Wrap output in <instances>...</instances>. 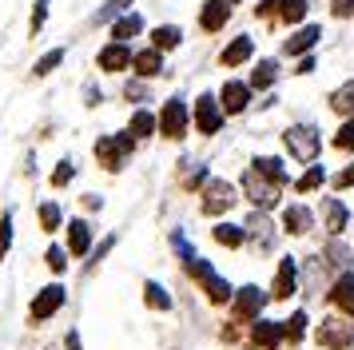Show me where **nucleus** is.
<instances>
[{"instance_id": "42", "label": "nucleus", "mask_w": 354, "mask_h": 350, "mask_svg": "<svg viewBox=\"0 0 354 350\" xmlns=\"http://www.w3.org/2000/svg\"><path fill=\"white\" fill-rule=\"evenodd\" d=\"M335 147H342V151H351V147H354V120H346V124L338 127V136H335Z\"/></svg>"}, {"instance_id": "32", "label": "nucleus", "mask_w": 354, "mask_h": 350, "mask_svg": "<svg viewBox=\"0 0 354 350\" xmlns=\"http://www.w3.org/2000/svg\"><path fill=\"white\" fill-rule=\"evenodd\" d=\"M330 108L338 111V116H346V120H354V80L351 84H342L335 95H330Z\"/></svg>"}, {"instance_id": "8", "label": "nucleus", "mask_w": 354, "mask_h": 350, "mask_svg": "<svg viewBox=\"0 0 354 350\" xmlns=\"http://www.w3.org/2000/svg\"><path fill=\"white\" fill-rule=\"evenodd\" d=\"M315 338H319V347H326V350H346L354 342V322H346V318H322Z\"/></svg>"}, {"instance_id": "5", "label": "nucleus", "mask_w": 354, "mask_h": 350, "mask_svg": "<svg viewBox=\"0 0 354 350\" xmlns=\"http://www.w3.org/2000/svg\"><path fill=\"white\" fill-rule=\"evenodd\" d=\"M64 235H68L64 251L72 255V259H88V255H92V247H96V227L84 219V215H76V219L64 223Z\"/></svg>"}, {"instance_id": "25", "label": "nucleus", "mask_w": 354, "mask_h": 350, "mask_svg": "<svg viewBox=\"0 0 354 350\" xmlns=\"http://www.w3.org/2000/svg\"><path fill=\"white\" fill-rule=\"evenodd\" d=\"M330 302H335L342 315L354 318V275H342L335 283V291H330Z\"/></svg>"}, {"instance_id": "40", "label": "nucleus", "mask_w": 354, "mask_h": 350, "mask_svg": "<svg viewBox=\"0 0 354 350\" xmlns=\"http://www.w3.org/2000/svg\"><path fill=\"white\" fill-rule=\"evenodd\" d=\"M48 4L52 0H36L32 4V20H28V32H32V36H40V28L48 24Z\"/></svg>"}, {"instance_id": "44", "label": "nucleus", "mask_w": 354, "mask_h": 350, "mask_svg": "<svg viewBox=\"0 0 354 350\" xmlns=\"http://www.w3.org/2000/svg\"><path fill=\"white\" fill-rule=\"evenodd\" d=\"M112 247H115V235H108L104 243H100V247H92V255H88V267H96V263H104V255L112 251Z\"/></svg>"}, {"instance_id": "49", "label": "nucleus", "mask_w": 354, "mask_h": 350, "mask_svg": "<svg viewBox=\"0 0 354 350\" xmlns=\"http://www.w3.org/2000/svg\"><path fill=\"white\" fill-rule=\"evenodd\" d=\"M100 100H104V95H100V88H92V84H88V88H84V104H88V108H96Z\"/></svg>"}, {"instance_id": "11", "label": "nucleus", "mask_w": 354, "mask_h": 350, "mask_svg": "<svg viewBox=\"0 0 354 350\" xmlns=\"http://www.w3.org/2000/svg\"><path fill=\"white\" fill-rule=\"evenodd\" d=\"M131 60H136L131 44H115V40H108V44L96 52V68L100 72H128Z\"/></svg>"}, {"instance_id": "26", "label": "nucleus", "mask_w": 354, "mask_h": 350, "mask_svg": "<svg viewBox=\"0 0 354 350\" xmlns=\"http://www.w3.org/2000/svg\"><path fill=\"white\" fill-rule=\"evenodd\" d=\"M144 306H147V311H171L176 302H171V295H167V286H163V283L147 279V283H144Z\"/></svg>"}, {"instance_id": "18", "label": "nucleus", "mask_w": 354, "mask_h": 350, "mask_svg": "<svg viewBox=\"0 0 354 350\" xmlns=\"http://www.w3.org/2000/svg\"><path fill=\"white\" fill-rule=\"evenodd\" d=\"M319 36H322L319 24H303V28H299V32L287 40V44H283V52H287V56H306L310 48L319 44Z\"/></svg>"}, {"instance_id": "4", "label": "nucleus", "mask_w": 354, "mask_h": 350, "mask_svg": "<svg viewBox=\"0 0 354 350\" xmlns=\"http://www.w3.org/2000/svg\"><path fill=\"white\" fill-rule=\"evenodd\" d=\"M283 143H287V151L299 159V163H315V156H319V147H322L319 131H315L310 124L287 127V131H283Z\"/></svg>"}, {"instance_id": "27", "label": "nucleus", "mask_w": 354, "mask_h": 350, "mask_svg": "<svg viewBox=\"0 0 354 350\" xmlns=\"http://www.w3.org/2000/svg\"><path fill=\"white\" fill-rule=\"evenodd\" d=\"M44 267L60 279V275H68V267H72V255H68L60 243H48V247H44Z\"/></svg>"}, {"instance_id": "33", "label": "nucleus", "mask_w": 354, "mask_h": 350, "mask_svg": "<svg viewBox=\"0 0 354 350\" xmlns=\"http://www.w3.org/2000/svg\"><path fill=\"white\" fill-rule=\"evenodd\" d=\"M124 12H131V0H108V4L92 16V24H112L115 16H124Z\"/></svg>"}, {"instance_id": "50", "label": "nucleus", "mask_w": 354, "mask_h": 350, "mask_svg": "<svg viewBox=\"0 0 354 350\" xmlns=\"http://www.w3.org/2000/svg\"><path fill=\"white\" fill-rule=\"evenodd\" d=\"M80 207H84V211H100V207H104V199H100V195H84Z\"/></svg>"}, {"instance_id": "45", "label": "nucleus", "mask_w": 354, "mask_h": 350, "mask_svg": "<svg viewBox=\"0 0 354 350\" xmlns=\"http://www.w3.org/2000/svg\"><path fill=\"white\" fill-rule=\"evenodd\" d=\"M124 95H128V100H136V104H140V100H144V95H147L144 80H128V84H124Z\"/></svg>"}, {"instance_id": "48", "label": "nucleus", "mask_w": 354, "mask_h": 350, "mask_svg": "<svg viewBox=\"0 0 354 350\" xmlns=\"http://www.w3.org/2000/svg\"><path fill=\"white\" fill-rule=\"evenodd\" d=\"M335 187H354V163L342 175H335Z\"/></svg>"}, {"instance_id": "38", "label": "nucleus", "mask_w": 354, "mask_h": 350, "mask_svg": "<svg viewBox=\"0 0 354 350\" xmlns=\"http://www.w3.org/2000/svg\"><path fill=\"white\" fill-rule=\"evenodd\" d=\"M72 179H76V163H72V159H60V163L52 167V175H48V183H52L56 191H60V187H68Z\"/></svg>"}, {"instance_id": "35", "label": "nucleus", "mask_w": 354, "mask_h": 350, "mask_svg": "<svg viewBox=\"0 0 354 350\" xmlns=\"http://www.w3.org/2000/svg\"><path fill=\"white\" fill-rule=\"evenodd\" d=\"M279 326H283V338H287V342H299V338L306 334V315H303V311H295V315L283 318Z\"/></svg>"}, {"instance_id": "37", "label": "nucleus", "mask_w": 354, "mask_h": 350, "mask_svg": "<svg viewBox=\"0 0 354 350\" xmlns=\"http://www.w3.org/2000/svg\"><path fill=\"white\" fill-rule=\"evenodd\" d=\"M322 183H326V172H322V163H310V167L299 175V183H295V187H299V191H319Z\"/></svg>"}, {"instance_id": "47", "label": "nucleus", "mask_w": 354, "mask_h": 350, "mask_svg": "<svg viewBox=\"0 0 354 350\" xmlns=\"http://www.w3.org/2000/svg\"><path fill=\"white\" fill-rule=\"evenodd\" d=\"M84 342H80V331H76V326H72V331L64 334V350H80Z\"/></svg>"}, {"instance_id": "10", "label": "nucleus", "mask_w": 354, "mask_h": 350, "mask_svg": "<svg viewBox=\"0 0 354 350\" xmlns=\"http://www.w3.org/2000/svg\"><path fill=\"white\" fill-rule=\"evenodd\" d=\"M263 306H267V295L259 291V286H239L235 291V299H231V311L239 322H251V318L263 315Z\"/></svg>"}, {"instance_id": "13", "label": "nucleus", "mask_w": 354, "mask_h": 350, "mask_svg": "<svg viewBox=\"0 0 354 350\" xmlns=\"http://www.w3.org/2000/svg\"><path fill=\"white\" fill-rule=\"evenodd\" d=\"M243 235L251 239V243H255L259 251H271V247H274V223L267 219L263 211H255L251 219L243 223Z\"/></svg>"}, {"instance_id": "36", "label": "nucleus", "mask_w": 354, "mask_h": 350, "mask_svg": "<svg viewBox=\"0 0 354 350\" xmlns=\"http://www.w3.org/2000/svg\"><path fill=\"white\" fill-rule=\"evenodd\" d=\"M12 243H17V231H12V211H4V215H0V263L8 259Z\"/></svg>"}, {"instance_id": "53", "label": "nucleus", "mask_w": 354, "mask_h": 350, "mask_svg": "<svg viewBox=\"0 0 354 350\" xmlns=\"http://www.w3.org/2000/svg\"><path fill=\"white\" fill-rule=\"evenodd\" d=\"M227 4H235V0H227Z\"/></svg>"}, {"instance_id": "21", "label": "nucleus", "mask_w": 354, "mask_h": 350, "mask_svg": "<svg viewBox=\"0 0 354 350\" xmlns=\"http://www.w3.org/2000/svg\"><path fill=\"white\" fill-rule=\"evenodd\" d=\"M322 219H326V231L330 235H342V227L351 223V211L342 199H322Z\"/></svg>"}, {"instance_id": "12", "label": "nucleus", "mask_w": 354, "mask_h": 350, "mask_svg": "<svg viewBox=\"0 0 354 350\" xmlns=\"http://www.w3.org/2000/svg\"><path fill=\"white\" fill-rule=\"evenodd\" d=\"M219 127H223V108H219V100H215V95H199V100H195V131L215 136Z\"/></svg>"}, {"instance_id": "7", "label": "nucleus", "mask_w": 354, "mask_h": 350, "mask_svg": "<svg viewBox=\"0 0 354 350\" xmlns=\"http://www.w3.org/2000/svg\"><path fill=\"white\" fill-rule=\"evenodd\" d=\"M243 191H247V199L255 203V211H267V207L279 203V187H274L271 179H263L255 167H247V172H243Z\"/></svg>"}, {"instance_id": "31", "label": "nucleus", "mask_w": 354, "mask_h": 350, "mask_svg": "<svg viewBox=\"0 0 354 350\" xmlns=\"http://www.w3.org/2000/svg\"><path fill=\"white\" fill-rule=\"evenodd\" d=\"M64 48H52V52H44V56H40V60H36V68H32V76L36 80H44V76H52V72H56V68H60V64H64Z\"/></svg>"}, {"instance_id": "34", "label": "nucleus", "mask_w": 354, "mask_h": 350, "mask_svg": "<svg viewBox=\"0 0 354 350\" xmlns=\"http://www.w3.org/2000/svg\"><path fill=\"white\" fill-rule=\"evenodd\" d=\"M274 76H279V64L274 60H259V68L251 72V88H271Z\"/></svg>"}, {"instance_id": "15", "label": "nucleus", "mask_w": 354, "mask_h": 350, "mask_svg": "<svg viewBox=\"0 0 354 350\" xmlns=\"http://www.w3.org/2000/svg\"><path fill=\"white\" fill-rule=\"evenodd\" d=\"M295 291H299V263H295V259H283V263H279V270H274L271 295H274V299H290Z\"/></svg>"}, {"instance_id": "9", "label": "nucleus", "mask_w": 354, "mask_h": 350, "mask_svg": "<svg viewBox=\"0 0 354 350\" xmlns=\"http://www.w3.org/2000/svg\"><path fill=\"white\" fill-rule=\"evenodd\" d=\"M239 195H235V187L227 183V179H207L203 183V215H223V211H231V203H235Z\"/></svg>"}, {"instance_id": "2", "label": "nucleus", "mask_w": 354, "mask_h": 350, "mask_svg": "<svg viewBox=\"0 0 354 350\" xmlns=\"http://www.w3.org/2000/svg\"><path fill=\"white\" fill-rule=\"evenodd\" d=\"M136 143H140V140H136L131 131H115V136H100L92 151H96L100 167L115 175V172H124V163H128V156L136 151Z\"/></svg>"}, {"instance_id": "19", "label": "nucleus", "mask_w": 354, "mask_h": 350, "mask_svg": "<svg viewBox=\"0 0 354 350\" xmlns=\"http://www.w3.org/2000/svg\"><path fill=\"white\" fill-rule=\"evenodd\" d=\"M131 72L140 80H151L163 72V52L160 48H144V52H136V60H131Z\"/></svg>"}, {"instance_id": "14", "label": "nucleus", "mask_w": 354, "mask_h": 350, "mask_svg": "<svg viewBox=\"0 0 354 350\" xmlns=\"http://www.w3.org/2000/svg\"><path fill=\"white\" fill-rule=\"evenodd\" d=\"M251 104V84H239V80H227L223 92H219V108L227 111V116H239L243 108Z\"/></svg>"}, {"instance_id": "30", "label": "nucleus", "mask_w": 354, "mask_h": 350, "mask_svg": "<svg viewBox=\"0 0 354 350\" xmlns=\"http://www.w3.org/2000/svg\"><path fill=\"white\" fill-rule=\"evenodd\" d=\"M255 172L263 175V179H271L274 187H279V183H287V179H290V175H287V167H283V163H279L274 156H263V159H255Z\"/></svg>"}, {"instance_id": "3", "label": "nucleus", "mask_w": 354, "mask_h": 350, "mask_svg": "<svg viewBox=\"0 0 354 350\" xmlns=\"http://www.w3.org/2000/svg\"><path fill=\"white\" fill-rule=\"evenodd\" d=\"M183 267H187V275H192L195 283H199L203 291H207V299H211V302H227V299H235L231 283H227L223 275H219V270L211 267V263H207V259H203L199 251H195L192 259H183Z\"/></svg>"}, {"instance_id": "24", "label": "nucleus", "mask_w": 354, "mask_h": 350, "mask_svg": "<svg viewBox=\"0 0 354 350\" xmlns=\"http://www.w3.org/2000/svg\"><path fill=\"white\" fill-rule=\"evenodd\" d=\"M251 338H255V347L274 350L279 342H283V326H279V322H271V318H255V331H251Z\"/></svg>"}, {"instance_id": "41", "label": "nucleus", "mask_w": 354, "mask_h": 350, "mask_svg": "<svg viewBox=\"0 0 354 350\" xmlns=\"http://www.w3.org/2000/svg\"><path fill=\"white\" fill-rule=\"evenodd\" d=\"M306 16V0H283V20L287 24H299Z\"/></svg>"}, {"instance_id": "23", "label": "nucleus", "mask_w": 354, "mask_h": 350, "mask_svg": "<svg viewBox=\"0 0 354 350\" xmlns=\"http://www.w3.org/2000/svg\"><path fill=\"white\" fill-rule=\"evenodd\" d=\"M251 52H255V40H251V36H235V40L223 48V64L227 68H239V64L251 60Z\"/></svg>"}, {"instance_id": "6", "label": "nucleus", "mask_w": 354, "mask_h": 350, "mask_svg": "<svg viewBox=\"0 0 354 350\" xmlns=\"http://www.w3.org/2000/svg\"><path fill=\"white\" fill-rule=\"evenodd\" d=\"M187 120H192V111H187V104H183L179 95H176V100H167L163 111L156 116L163 140H183V136H187Z\"/></svg>"}, {"instance_id": "29", "label": "nucleus", "mask_w": 354, "mask_h": 350, "mask_svg": "<svg viewBox=\"0 0 354 350\" xmlns=\"http://www.w3.org/2000/svg\"><path fill=\"white\" fill-rule=\"evenodd\" d=\"M179 44H183V32L176 24H160V28L151 32V48H160V52H171Z\"/></svg>"}, {"instance_id": "20", "label": "nucleus", "mask_w": 354, "mask_h": 350, "mask_svg": "<svg viewBox=\"0 0 354 350\" xmlns=\"http://www.w3.org/2000/svg\"><path fill=\"white\" fill-rule=\"evenodd\" d=\"M108 32H112L115 44H128L131 36H140V32H144V16H140V12H124V16H115L112 28H108Z\"/></svg>"}, {"instance_id": "52", "label": "nucleus", "mask_w": 354, "mask_h": 350, "mask_svg": "<svg viewBox=\"0 0 354 350\" xmlns=\"http://www.w3.org/2000/svg\"><path fill=\"white\" fill-rule=\"evenodd\" d=\"M310 68H315V60H310V56H303V60H299V68H295V72H299V76H306Z\"/></svg>"}, {"instance_id": "28", "label": "nucleus", "mask_w": 354, "mask_h": 350, "mask_svg": "<svg viewBox=\"0 0 354 350\" xmlns=\"http://www.w3.org/2000/svg\"><path fill=\"white\" fill-rule=\"evenodd\" d=\"M128 131L136 136V140H147V136H156V131H160V124H156V116H151L147 108H140V111H131Z\"/></svg>"}, {"instance_id": "17", "label": "nucleus", "mask_w": 354, "mask_h": 350, "mask_svg": "<svg viewBox=\"0 0 354 350\" xmlns=\"http://www.w3.org/2000/svg\"><path fill=\"white\" fill-rule=\"evenodd\" d=\"M310 227H315V215H310V207H303V203L283 207V231H290V235H306Z\"/></svg>"}, {"instance_id": "43", "label": "nucleus", "mask_w": 354, "mask_h": 350, "mask_svg": "<svg viewBox=\"0 0 354 350\" xmlns=\"http://www.w3.org/2000/svg\"><path fill=\"white\" fill-rule=\"evenodd\" d=\"M326 259H330V263H338V267H346V263H351V251L342 247V239H335V243L326 247Z\"/></svg>"}, {"instance_id": "22", "label": "nucleus", "mask_w": 354, "mask_h": 350, "mask_svg": "<svg viewBox=\"0 0 354 350\" xmlns=\"http://www.w3.org/2000/svg\"><path fill=\"white\" fill-rule=\"evenodd\" d=\"M227 16H231V4H227V0H207L203 12H199V24L207 32H219L227 24Z\"/></svg>"}, {"instance_id": "1", "label": "nucleus", "mask_w": 354, "mask_h": 350, "mask_svg": "<svg viewBox=\"0 0 354 350\" xmlns=\"http://www.w3.org/2000/svg\"><path fill=\"white\" fill-rule=\"evenodd\" d=\"M64 306H68V286L60 283V279H52V283L40 286V291L32 295V302H28V326H44V322H52Z\"/></svg>"}, {"instance_id": "16", "label": "nucleus", "mask_w": 354, "mask_h": 350, "mask_svg": "<svg viewBox=\"0 0 354 350\" xmlns=\"http://www.w3.org/2000/svg\"><path fill=\"white\" fill-rule=\"evenodd\" d=\"M36 223H40V231L44 235H56V231H64V207L56 203V199H40L36 203Z\"/></svg>"}, {"instance_id": "51", "label": "nucleus", "mask_w": 354, "mask_h": 350, "mask_svg": "<svg viewBox=\"0 0 354 350\" xmlns=\"http://www.w3.org/2000/svg\"><path fill=\"white\" fill-rule=\"evenodd\" d=\"M274 8H283V0H263V4H259V16H271Z\"/></svg>"}, {"instance_id": "46", "label": "nucleus", "mask_w": 354, "mask_h": 350, "mask_svg": "<svg viewBox=\"0 0 354 350\" xmlns=\"http://www.w3.org/2000/svg\"><path fill=\"white\" fill-rule=\"evenodd\" d=\"M330 12H335L338 20H342V16H351L354 12V0H335V4H330Z\"/></svg>"}, {"instance_id": "39", "label": "nucleus", "mask_w": 354, "mask_h": 350, "mask_svg": "<svg viewBox=\"0 0 354 350\" xmlns=\"http://www.w3.org/2000/svg\"><path fill=\"white\" fill-rule=\"evenodd\" d=\"M211 235H215V243H223V247H239L243 239H247L243 235V227H231V223H219Z\"/></svg>"}]
</instances>
